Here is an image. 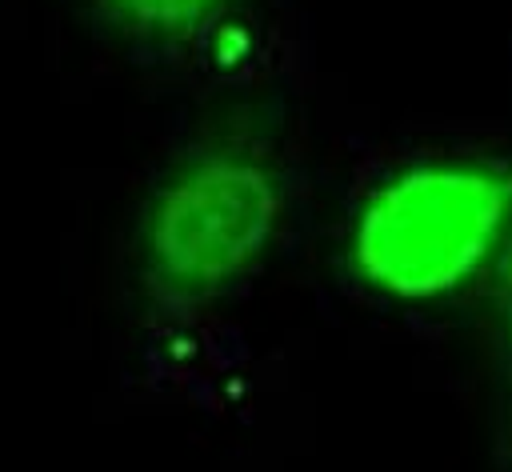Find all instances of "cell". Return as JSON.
<instances>
[{"mask_svg": "<svg viewBox=\"0 0 512 472\" xmlns=\"http://www.w3.org/2000/svg\"><path fill=\"white\" fill-rule=\"evenodd\" d=\"M288 172L264 104L208 120L156 176L136 220V272L160 320H192L240 288L280 240Z\"/></svg>", "mask_w": 512, "mask_h": 472, "instance_id": "6da1fadb", "label": "cell"}, {"mask_svg": "<svg viewBox=\"0 0 512 472\" xmlns=\"http://www.w3.org/2000/svg\"><path fill=\"white\" fill-rule=\"evenodd\" d=\"M512 232V156H432L376 180L344 236L348 272L388 300L480 288Z\"/></svg>", "mask_w": 512, "mask_h": 472, "instance_id": "7a4b0ae2", "label": "cell"}, {"mask_svg": "<svg viewBox=\"0 0 512 472\" xmlns=\"http://www.w3.org/2000/svg\"><path fill=\"white\" fill-rule=\"evenodd\" d=\"M488 388H492V452L512 472V232L480 280Z\"/></svg>", "mask_w": 512, "mask_h": 472, "instance_id": "3957f363", "label": "cell"}, {"mask_svg": "<svg viewBox=\"0 0 512 472\" xmlns=\"http://www.w3.org/2000/svg\"><path fill=\"white\" fill-rule=\"evenodd\" d=\"M100 20L136 44L188 48L212 36L240 0H92Z\"/></svg>", "mask_w": 512, "mask_h": 472, "instance_id": "277c9868", "label": "cell"}]
</instances>
